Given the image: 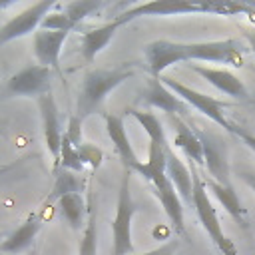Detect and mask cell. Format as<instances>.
Masks as SVG:
<instances>
[{
  "instance_id": "e0dca14e",
  "label": "cell",
  "mask_w": 255,
  "mask_h": 255,
  "mask_svg": "<svg viewBox=\"0 0 255 255\" xmlns=\"http://www.w3.org/2000/svg\"><path fill=\"white\" fill-rule=\"evenodd\" d=\"M120 20L114 16L110 22L102 24V26H96V28H90L82 34L80 38V52H82V58L90 64L96 60V56L112 42V38L116 36L118 28H120Z\"/></svg>"
},
{
  "instance_id": "8fae6325",
  "label": "cell",
  "mask_w": 255,
  "mask_h": 255,
  "mask_svg": "<svg viewBox=\"0 0 255 255\" xmlns=\"http://www.w3.org/2000/svg\"><path fill=\"white\" fill-rule=\"evenodd\" d=\"M38 110H40V120H42V131H44V141L46 147L54 159V171L60 167V147L64 139V128H62V118L58 104L52 96V92L44 94L38 98Z\"/></svg>"
},
{
  "instance_id": "5bb4252c",
  "label": "cell",
  "mask_w": 255,
  "mask_h": 255,
  "mask_svg": "<svg viewBox=\"0 0 255 255\" xmlns=\"http://www.w3.org/2000/svg\"><path fill=\"white\" fill-rule=\"evenodd\" d=\"M70 32H54V30H38L32 38V50L40 66L60 72V52L64 42L68 40Z\"/></svg>"
},
{
  "instance_id": "484cf974",
  "label": "cell",
  "mask_w": 255,
  "mask_h": 255,
  "mask_svg": "<svg viewBox=\"0 0 255 255\" xmlns=\"http://www.w3.org/2000/svg\"><path fill=\"white\" fill-rule=\"evenodd\" d=\"M106 4L100 0H78V2H70V4H62V10L76 22L80 24L82 20H86L88 16H92L94 12H98L100 8H104Z\"/></svg>"
},
{
  "instance_id": "603a6c76",
  "label": "cell",
  "mask_w": 255,
  "mask_h": 255,
  "mask_svg": "<svg viewBox=\"0 0 255 255\" xmlns=\"http://www.w3.org/2000/svg\"><path fill=\"white\" fill-rule=\"evenodd\" d=\"M88 207H90L88 223L86 229L82 231L78 255H98V207H96V195L92 191L88 193Z\"/></svg>"
},
{
  "instance_id": "4dcf8cb0",
  "label": "cell",
  "mask_w": 255,
  "mask_h": 255,
  "mask_svg": "<svg viewBox=\"0 0 255 255\" xmlns=\"http://www.w3.org/2000/svg\"><path fill=\"white\" fill-rule=\"evenodd\" d=\"M231 133H233V135H237V137H239V139H241V141H243V143H245V145H247V147H249V149L255 153V135H253L251 131H245L243 128L235 126Z\"/></svg>"
},
{
  "instance_id": "9c48e42d",
  "label": "cell",
  "mask_w": 255,
  "mask_h": 255,
  "mask_svg": "<svg viewBox=\"0 0 255 255\" xmlns=\"http://www.w3.org/2000/svg\"><path fill=\"white\" fill-rule=\"evenodd\" d=\"M195 12H209V0L205 2H191V0H151L143 4H133L128 10L120 12L116 18L122 26L143 18V16H177V14H195Z\"/></svg>"
},
{
  "instance_id": "cb8c5ba5",
  "label": "cell",
  "mask_w": 255,
  "mask_h": 255,
  "mask_svg": "<svg viewBox=\"0 0 255 255\" xmlns=\"http://www.w3.org/2000/svg\"><path fill=\"white\" fill-rule=\"evenodd\" d=\"M126 116H131V118L145 129L149 141L159 143V145H163V147L169 145V141H167V137H165V129H163L159 118H157L153 112H143V110L129 108V110H126Z\"/></svg>"
},
{
  "instance_id": "f1b7e54d",
  "label": "cell",
  "mask_w": 255,
  "mask_h": 255,
  "mask_svg": "<svg viewBox=\"0 0 255 255\" xmlns=\"http://www.w3.org/2000/svg\"><path fill=\"white\" fill-rule=\"evenodd\" d=\"M82 120L78 118V116H72L70 118V122H68V128H66V137L76 145V147H80L84 141H82Z\"/></svg>"
},
{
  "instance_id": "d4e9b609",
  "label": "cell",
  "mask_w": 255,
  "mask_h": 255,
  "mask_svg": "<svg viewBox=\"0 0 255 255\" xmlns=\"http://www.w3.org/2000/svg\"><path fill=\"white\" fill-rule=\"evenodd\" d=\"M84 161H82V155L78 151V147L66 137L64 133V139H62V147H60V167L58 169H68V171H74V173H82L84 171Z\"/></svg>"
},
{
  "instance_id": "2e32d148",
  "label": "cell",
  "mask_w": 255,
  "mask_h": 255,
  "mask_svg": "<svg viewBox=\"0 0 255 255\" xmlns=\"http://www.w3.org/2000/svg\"><path fill=\"white\" fill-rule=\"evenodd\" d=\"M171 128H173V145L179 147L185 157L189 159V163L193 165H203V145L195 133L193 128H189L185 124V120L181 116H167Z\"/></svg>"
},
{
  "instance_id": "836d02e7",
  "label": "cell",
  "mask_w": 255,
  "mask_h": 255,
  "mask_svg": "<svg viewBox=\"0 0 255 255\" xmlns=\"http://www.w3.org/2000/svg\"><path fill=\"white\" fill-rule=\"evenodd\" d=\"M245 42H247L249 48L255 52V32H245Z\"/></svg>"
},
{
  "instance_id": "7c38bea8",
  "label": "cell",
  "mask_w": 255,
  "mask_h": 255,
  "mask_svg": "<svg viewBox=\"0 0 255 255\" xmlns=\"http://www.w3.org/2000/svg\"><path fill=\"white\" fill-rule=\"evenodd\" d=\"M124 116L126 114H104V122H106V131H108V137L112 139L120 159H122V167L124 169H129L131 173L139 171L141 163L137 153L133 151L131 147V141L128 137V131H126V122H124Z\"/></svg>"
},
{
  "instance_id": "3957f363",
  "label": "cell",
  "mask_w": 255,
  "mask_h": 255,
  "mask_svg": "<svg viewBox=\"0 0 255 255\" xmlns=\"http://www.w3.org/2000/svg\"><path fill=\"white\" fill-rule=\"evenodd\" d=\"M169 147V145H167ZM159 143L149 141L147 159L139 167V175L153 185V193L159 199L167 219L171 221V227L177 235H185V223H183V201L179 193L175 191L173 183L167 177V165H165V149Z\"/></svg>"
},
{
  "instance_id": "4fadbf2b",
  "label": "cell",
  "mask_w": 255,
  "mask_h": 255,
  "mask_svg": "<svg viewBox=\"0 0 255 255\" xmlns=\"http://www.w3.org/2000/svg\"><path fill=\"white\" fill-rule=\"evenodd\" d=\"M141 104L149 106V108H157L161 112H165L167 116H185L189 106L179 100L163 82L161 78H149L143 92H141V98H139Z\"/></svg>"
},
{
  "instance_id": "d6a6232c",
  "label": "cell",
  "mask_w": 255,
  "mask_h": 255,
  "mask_svg": "<svg viewBox=\"0 0 255 255\" xmlns=\"http://www.w3.org/2000/svg\"><path fill=\"white\" fill-rule=\"evenodd\" d=\"M239 179L255 191V171H239Z\"/></svg>"
},
{
  "instance_id": "ac0fdd59",
  "label": "cell",
  "mask_w": 255,
  "mask_h": 255,
  "mask_svg": "<svg viewBox=\"0 0 255 255\" xmlns=\"http://www.w3.org/2000/svg\"><path fill=\"white\" fill-rule=\"evenodd\" d=\"M42 227H44L42 215H40V213H30V215L24 219V223H22L20 227H16V229L0 243V251H2V253H10V255H16V253L26 251V249L34 243V239H36V235L40 233Z\"/></svg>"
},
{
  "instance_id": "7a4b0ae2",
  "label": "cell",
  "mask_w": 255,
  "mask_h": 255,
  "mask_svg": "<svg viewBox=\"0 0 255 255\" xmlns=\"http://www.w3.org/2000/svg\"><path fill=\"white\" fill-rule=\"evenodd\" d=\"M135 76V64L133 62H122L114 68H94L88 70L82 78L78 100H76V114L82 122L90 118L92 114L100 112L104 100L126 80Z\"/></svg>"
},
{
  "instance_id": "30bf717a",
  "label": "cell",
  "mask_w": 255,
  "mask_h": 255,
  "mask_svg": "<svg viewBox=\"0 0 255 255\" xmlns=\"http://www.w3.org/2000/svg\"><path fill=\"white\" fill-rule=\"evenodd\" d=\"M58 6V2L54 0H42V2H36L32 6H28L26 10L18 12L16 16H12L8 22H4L0 26V46L16 40V38H22V36H28V34H36L38 32V26H42V20Z\"/></svg>"
},
{
  "instance_id": "ba28073f",
  "label": "cell",
  "mask_w": 255,
  "mask_h": 255,
  "mask_svg": "<svg viewBox=\"0 0 255 255\" xmlns=\"http://www.w3.org/2000/svg\"><path fill=\"white\" fill-rule=\"evenodd\" d=\"M201 145H203V167L207 169L209 177L221 185L231 187V167H229V147L223 137L211 133L203 128H193Z\"/></svg>"
},
{
  "instance_id": "8992f818",
  "label": "cell",
  "mask_w": 255,
  "mask_h": 255,
  "mask_svg": "<svg viewBox=\"0 0 255 255\" xmlns=\"http://www.w3.org/2000/svg\"><path fill=\"white\" fill-rule=\"evenodd\" d=\"M52 92V70L40 64H28L12 74L0 86V98H40Z\"/></svg>"
},
{
  "instance_id": "83f0119b",
  "label": "cell",
  "mask_w": 255,
  "mask_h": 255,
  "mask_svg": "<svg viewBox=\"0 0 255 255\" xmlns=\"http://www.w3.org/2000/svg\"><path fill=\"white\" fill-rule=\"evenodd\" d=\"M78 151H80V155H82L84 165H90L92 169H98V167L102 165V161H104V151H102V147H98V145H94V143L84 141V143L78 147Z\"/></svg>"
},
{
  "instance_id": "8d00e7d4",
  "label": "cell",
  "mask_w": 255,
  "mask_h": 255,
  "mask_svg": "<svg viewBox=\"0 0 255 255\" xmlns=\"http://www.w3.org/2000/svg\"><path fill=\"white\" fill-rule=\"evenodd\" d=\"M0 133H4V129H2V128H0Z\"/></svg>"
},
{
  "instance_id": "9a60e30c",
  "label": "cell",
  "mask_w": 255,
  "mask_h": 255,
  "mask_svg": "<svg viewBox=\"0 0 255 255\" xmlns=\"http://www.w3.org/2000/svg\"><path fill=\"white\" fill-rule=\"evenodd\" d=\"M189 68L201 76L207 84H211L213 88H217L219 92H223L225 96L237 98V100H245L249 98V92L245 88V84L231 72L225 68H209V66H197V64H189Z\"/></svg>"
},
{
  "instance_id": "44dd1931",
  "label": "cell",
  "mask_w": 255,
  "mask_h": 255,
  "mask_svg": "<svg viewBox=\"0 0 255 255\" xmlns=\"http://www.w3.org/2000/svg\"><path fill=\"white\" fill-rule=\"evenodd\" d=\"M58 209H60V215L70 223V227L74 231H84L86 229L90 207H88V199H84L82 193L64 195L58 201Z\"/></svg>"
},
{
  "instance_id": "f546056e",
  "label": "cell",
  "mask_w": 255,
  "mask_h": 255,
  "mask_svg": "<svg viewBox=\"0 0 255 255\" xmlns=\"http://www.w3.org/2000/svg\"><path fill=\"white\" fill-rule=\"evenodd\" d=\"M179 249V241L177 239H169L165 241L163 245L151 249V251H145V253H133V255H175V251Z\"/></svg>"
},
{
  "instance_id": "d6986e66",
  "label": "cell",
  "mask_w": 255,
  "mask_h": 255,
  "mask_svg": "<svg viewBox=\"0 0 255 255\" xmlns=\"http://www.w3.org/2000/svg\"><path fill=\"white\" fill-rule=\"evenodd\" d=\"M203 181H205L207 191L213 193V197L219 201V205H221V207H223V209H225V211L239 223V227H241V229H247V227H249L247 207H243V203H241V199H239L235 187H233V185H231V187L221 185V183H217V181L211 179V177H205Z\"/></svg>"
},
{
  "instance_id": "277c9868",
  "label": "cell",
  "mask_w": 255,
  "mask_h": 255,
  "mask_svg": "<svg viewBox=\"0 0 255 255\" xmlns=\"http://www.w3.org/2000/svg\"><path fill=\"white\" fill-rule=\"evenodd\" d=\"M135 213L137 203L131 195V171L124 169L116 201V217L112 221V255H133L131 223Z\"/></svg>"
},
{
  "instance_id": "5b68a950",
  "label": "cell",
  "mask_w": 255,
  "mask_h": 255,
  "mask_svg": "<svg viewBox=\"0 0 255 255\" xmlns=\"http://www.w3.org/2000/svg\"><path fill=\"white\" fill-rule=\"evenodd\" d=\"M189 169H191V175H193V203H191V207L195 209V215H197L199 223L203 225V229L207 231L209 239L213 241V245L219 249L221 255H237L235 243L225 235V231L219 223L217 211H215V207L209 199V191L205 187L203 177L197 173L193 163H189Z\"/></svg>"
},
{
  "instance_id": "6da1fadb",
  "label": "cell",
  "mask_w": 255,
  "mask_h": 255,
  "mask_svg": "<svg viewBox=\"0 0 255 255\" xmlns=\"http://www.w3.org/2000/svg\"><path fill=\"white\" fill-rule=\"evenodd\" d=\"M247 44L239 38L209 40V42H173V40H153L143 46L145 64L151 78H161V74L179 62H213L227 64L233 68L245 66Z\"/></svg>"
},
{
  "instance_id": "4316f807",
  "label": "cell",
  "mask_w": 255,
  "mask_h": 255,
  "mask_svg": "<svg viewBox=\"0 0 255 255\" xmlns=\"http://www.w3.org/2000/svg\"><path fill=\"white\" fill-rule=\"evenodd\" d=\"M42 30H54V32H72L74 28H78V24L62 10V4H58L44 20H42Z\"/></svg>"
},
{
  "instance_id": "e575fe53",
  "label": "cell",
  "mask_w": 255,
  "mask_h": 255,
  "mask_svg": "<svg viewBox=\"0 0 255 255\" xmlns=\"http://www.w3.org/2000/svg\"><path fill=\"white\" fill-rule=\"evenodd\" d=\"M249 18H251V20L255 22V10H253V8H251V14H249Z\"/></svg>"
},
{
  "instance_id": "ffe728a7",
  "label": "cell",
  "mask_w": 255,
  "mask_h": 255,
  "mask_svg": "<svg viewBox=\"0 0 255 255\" xmlns=\"http://www.w3.org/2000/svg\"><path fill=\"white\" fill-rule=\"evenodd\" d=\"M165 165H167V177L173 183L175 191L179 193L181 201L185 205H191L193 203V175H191V169L175 155L171 145L165 149Z\"/></svg>"
},
{
  "instance_id": "52a82bcc",
  "label": "cell",
  "mask_w": 255,
  "mask_h": 255,
  "mask_svg": "<svg viewBox=\"0 0 255 255\" xmlns=\"http://www.w3.org/2000/svg\"><path fill=\"white\" fill-rule=\"evenodd\" d=\"M161 82L179 100H183L187 106L195 108L197 112H201L203 116H207L211 122H215L217 126H221L223 129H227L229 133L233 131L235 124L225 118V110L231 106V102H223V100L211 98L207 94H201V92H197V90H193V88H189V86H185V84H181L179 80H173V78H161Z\"/></svg>"
},
{
  "instance_id": "7402d4cb",
  "label": "cell",
  "mask_w": 255,
  "mask_h": 255,
  "mask_svg": "<svg viewBox=\"0 0 255 255\" xmlns=\"http://www.w3.org/2000/svg\"><path fill=\"white\" fill-rule=\"evenodd\" d=\"M54 173H56V179H54V185H52V191H50L46 203H54V201L58 203L64 195L84 191L86 179L80 177V173H74V171H68V169H58Z\"/></svg>"
},
{
  "instance_id": "d590c367",
  "label": "cell",
  "mask_w": 255,
  "mask_h": 255,
  "mask_svg": "<svg viewBox=\"0 0 255 255\" xmlns=\"http://www.w3.org/2000/svg\"><path fill=\"white\" fill-rule=\"evenodd\" d=\"M247 4H249V6L253 8V10H255V0H251V2H247Z\"/></svg>"
},
{
  "instance_id": "1f68e13d",
  "label": "cell",
  "mask_w": 255,
  "mask_h": 255,
  "mask_svg": "<svg viewBox=\"0 0 255 255\" xmlns=\"http://www.w3.org/2000/svg\"><path fill=\"white\" fill-rule=\"evenodd\" d=\"M24 159H26V157H22V159H18V161H12V163H6V165H0V179H4V177L10 175L14 169H18V167L24 163Z\"/></svg>"
}]
</instances>
